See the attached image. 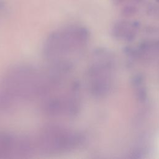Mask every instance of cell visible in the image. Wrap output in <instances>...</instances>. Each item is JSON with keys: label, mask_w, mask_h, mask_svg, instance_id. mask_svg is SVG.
Wrapping results in <instances>:
<instances>
[{"label": "cell", "mask_w": 159, "mask_h": 159, "mask_svg": "<svg viewBox=\"0 0 159 159\" xmlns=\"http://www.w3.org/2000/svg\"><path fill=\"white\" fill-rule=\"evenodd\" d=\"M42 109L46 115L53 117H70L76 115L80 109L81 102L78 85L72 83L62 92L45 96Z\"/></svg>", "instance_id": "obj_5"}, {"label": "cell", "mask_w": 159, "mask_h": 159, "mask_svg": "<svg viewBox=\"0 0 159 159\" xmlns=\"http://www.w3.org/2000/svg\"><path fill=\"white\" fill-rule=\"evenodd\" d=\"M143 0H113L116 6L121 7V13L125 16H132L139 10V6Z\"/></svg>", "instance_id": "obj_7"}, {"label": "cell", "mask_w": 159, "mask_h": 159, "mask_svg": "<svg viewBox=\"0 0 159 159\" xmlns=\"http://www.w3.org/2000/svg\"><path fill=\"white\" fill-rule=\"evenodd\" d=\"M89 32L82 26L71 25L52 32L45 40L43 54L50 67L68 73L87 47Z\"/></svg>", "instance_id": "obj_2"}, {"label": "cell", "mask_w": 159, "mask_h": 159, "mask_svg": "<svg viewBox=\"0 0 159 159\" xmlns=\"http://www.w3.org/2000/svg\"><path fill=\"white\" fill-rule=\"evenodd\" d=\"M138 22L131 21L121 20L114 24L111 33L116 39L124 41H132L136 35L139 29Z\"/></svg>", "instance_id": "obj_6"}, {"label": "cell", "mask_w": 159, "mask_h": 159, "mask_svg": "<svg viewBox=\"0 0 159 159\" xmlns=\"http://www.w3.org/2000/svg\"><path fill=\"white\" fill-rule=\"evenodd\" d=\"M65 75L50 67L47 70L29 65L16 67L2 80L1 97L4 102L45 97L62 81Z\"/></svg>", "instance_id": "obj_1"}, {"label": "cell", "mask_w": 159, "mask_h": 159, "mask_svg": "<svg viewBox=\"0 0 159 159\" xmlns=\"http://www.w3.org/2000/svg\"><path fill=\"white\" fill-rule=\"evenodd\" d=\"M81 132L58 124L44 127L33 141V150L45 155H58L72 152L85 143Z\"/></svg>", "instance_id": "obj_3"}, {"label": "cell", "mask_w": 159, "mask_h": 159, "mask_svg": "<svg viewBox=\"0 0 159 159\" xmlns=\"http://www.w3.org/2000/svg\"><path fill=\"white\" fill-rule=\"evenodd\" d=\"M115 61L112 53L104 49L96 50L87 71L90 93L96 98H104L111 92L113 85Z\"/></svg>", "instance_id": "obj_4"}, {"label": "cell", "mask_w": 159, "mask_h": 159, "mask_svg": "<svg viewBox=\"0 0 159 159\" xmlns=\"http://www.w3.org/2000/svg\"><path fill=\"white\" fill-rule=\"evenodd\" d=\"M157 2H158V3H159V0H157Z\"/></svg>", "instance_id": "obj_8"}]
</instances>
